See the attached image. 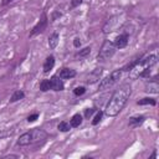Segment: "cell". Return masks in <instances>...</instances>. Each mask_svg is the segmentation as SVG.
<instances>
[{"label":"cell","instance_id":"cell-1","mask_svg":"<svg viewBox=\"0 0 159 159\" xmlns=\"http://www.w3.org/2000/svg\"><path fill=\"white\" fill-rule=\"evenodd\" d=\"M132 94V86L129 83H123L120 84L112 94V97L109 98L104 113L108 117H116L119 114V112L124 108L125 103L128 102L129 97Z\"/></svg>","mask_w":159,"mask_h":159},{"label":"cell","instance_id":"cell-2","mask_svg":"<svg viewBox=\"0 0 159 159\" xmlns=\"http://www.w3.org/2000/svg\"><path fill=\"white\" fill-rule=\"evenodd\" d=\"M157 62H158L157 55H149V56H145V57L137 58L134 66L129 70V77L132 80H135V78H139V77L148 78L149 73L152 71V67L155 66Z\"/></svg>","mask_w":159,"mask_h":159},{"label":"cell","instance_id":"cell-3","mask_svg":"<svg viewBox=\"0 0 159 159\" xmlns=\"http://www.w3.org/2000/svg\"><path fill=\"white\" fill-rule=\"evenodd\" d=\"M47 138V133L41 129V128H34L24 134H21L17 139V145L20 147H26L30 144H35L39 142H42Z\"/></svg>","mask_w":159,"mask_h":159},{"label":"cell","instance_id":"cell-4","mask_svg":"<svg viewBox=\"0 0 159 159\" xmlns=\"http://www.w3.org/2000/svg\"><path fill=\"white\" fill-rule=\"evenodd\" d=\"M127 21V17H125V14H118V15H114L112 17H109L106 24L103 25L102 27V31L103 34H111V32H114L117 31L118 29H120Z\"/></svg>","mask_w":159,"mask_h":159},{"label":"cell","instance_id":"cell-5","mask_svg":"<svg viewBox=\"0 0 159 159\" xmlns=\"http://www.w3.org/2000/svg\"><path fill=\"white\" fill-rule=\"evenodd\" d=\"M116 50H117V47H116L114 42L113 41H109V40H106L102 43V46L99 48V52L97 55L98 61H107V60L112 58L113 55L116 53Z\"/></svg>","mask_w":159,"mask_h":159},{"label":"cell","instance_id":"cell-6","mask_svg":"<svg viewBox=\"0 0 159 159\" xmlns=\"http://www.w3.org/2000/svg\"><path fill=\"white\" fill-rule=\"evenodd\" d=\"M122 73H123V70H122V68H117V70H114L113 72H111L106 78L101 80L99 86H98V89H99V91H104V89L111 88L114 83H117V82L119 81V78L122 77Z\"/></svg>","mask_w":159,"mask_h":159},{"label":"cell","instance_id":"cell-7","mask_svg":"<svg viewBox=\"0 0 159 159\" xmlns=\"http://www.w3.org/2000/svg\"><path fill=\"white\" fill-rule=\"evenodd\" d=\"M47 24H48L47 15H46V12H42L40 20L37 21V24L32 27V30H31V32H30V37H32V36H35V35H37V34L43 32V31L46 30V27H47Z\"/></svg>","mask_w":159,"mask_h":159},{"label":"cell","instance_id":"cell-8","mask_svg":"<svg viewBox=\"0 0 159 159\" xmlns=\"http://www.w3.org/2000/svg\"><path fill=\"white\" fill-rule=\"evenodd\" d=\"M102 72H103V70L99 67V68H94L92 72H89L88 75H87V77H86V83H88V84H93V83H96L97 81H99L101 80V76H102Z\"/></svg>","mask_w":159,"mask_h":159},{"label":"cell","instance_id":"cell-9","mask_svg":"<svg viewBox=\"0 0 159 159\" xmlns=\"http://www.w3.org/2000/svg\"><path fill=\"white\" fill-rule=\"evenodd\" d=\"M50 88L52 91H56V92H60V91H63L65 88V84L62 82V78L60 76H52L50 78Z\"/></svg>","mask_w":159,"mask_h":159},{"label":"cell","instance_id":"cell-10","mask_svg":"<svg viewBox=\"0 0 159 159\" xmlns=\"http://www.w3.org/2000/svg\"><path fill=\"white\" fill-rule=\"evenodd\" d=\"M145 92L148 93H153V94H157L159 93V83H158V80H157V76L152 80H149V82L145 83Z\"/></svg>","mask_w":159,"mask_h":159},{"label":"cell","instance_id":"cell-11","mask_svg":"<svg viewBox=\"0 0 159 159\" xmlns=\"http://www.w3.org/2000/svg\"><path fill=\"white\" fill-rule=\"evenodd\" d=\"M128 41H129L128 34H127V32H123V34H120L119 36H117L113 42H114V45H116L117 48H124V47L128 45Z\"/></svg>","mask_w":159,"mask_h":159},{"label":"cell","instance_id":"cell-12","mask_svg":"<svg viewBox=\"0 0 159 159\" xmlns=\"http://www.w3.org/2000/svg\"><path fill=\"white\" fill-rule=\"evenodd\" d=\"M58 76L62 80H70V78H73L76 76V71L73 68H70V67H63V68H61Z\"/></svg>","mask_w":159,"mask_h":159},{"label":"cell","instance_id":"cell-13","mask_svg":"<svg viewBox=\"0 0 159 159\" xmlns=\"http://www.w3.org/2000/svg\"><path fill=\"white\" fill-rule=\"evenodd\" d=\"M145 120V117L144 116H134V117H130L129 118V122H128V125L130 128H138L139 125H142Z\"/></svg>","mask_w":159,"mask_h":159},{"label":"cell","instance_id":"cell-14","mask_svg":"<svg viewBox=\"0 0 159 159\" xmlns=\"http://www.w3.org/2000/svg\"><path fill=\"white\" fill-rule=\"evenodd\" d=\"M53 66H55V56L50 55V56L46 57V60H45V62H43V66H42L43 73H48V72L53 68Z\"/></svg>","mask_w":159,"mask_h":159},{"label":"cell","instance_id":"cell-15","mask_svg":"<svg viewBox=\"0 0 159 159\" xmlns=\"http://www.w3.org/2000/svg\"><path fill=\"white\" fill-rule=\"evenodd\" d=\"M58 41H60V36H58V34H57V32L51 34V35L48 36V47H50L51 50L56 48V46L58 45Z\"/></svg>","mask_w":159,"mask_h":159},{"label":"cell","instance_id":"cell-16","mask_svg":"<svg viewBox=\"0 0 159 159\" xmlns=\"http://www.w3.org/2000/svg\"><path fill=\"white\" fill-rule=\"evenodd\" d=\"M82 116L80 114V113H76V114H73L72 116V118L70 119V125H71V128H77V127H80L81 124H82Z\"/></svg>","mask_w":159,"mask_h":159},{"label":"cell","instance_id":"cell-17","mask_svg":"<svg viewBox=\"0 0 159 159\" xmlns=\"http://www.w3.org/2000/svg\"><path fill=\"white\" fill-rule=\"evenodd\" d=\"M24 97H25V92L21 91V89H16V91H14V93L11 94V97H10V102H11V103L17 102V101L22 99Z\"/></svg>","mask_w":159,"mask_h":159},{"label":"cell","instance_id":"cell-18","mask_svg":"<svg viewBox=\"0 0 159 159\" xmlns=\"http://www.w3.org/2000/svg\"><path fill=\"white\" fill-rule=\"evenodd\" d=\"M137 104L139 106H145V104H150V106H155L157 104V101L154 98H149V97H145V98H142L137 102Z\"/></svg>","mask_w":159,"mask_h":159},{"label":"cell","instance_id":"cell-19","mask_svg":"<svg viewBox=\"0 0 159 159\" xmlns=\"http://www.w3.org/2000/svg\"><path fill=\"white\" fill-rule=\"evenodd\" d=\"M57 128H58V130H60V132H68V130L71 129V125H70V123H68V122L62 120V122H60V123H58Z\"/></svg>","mask_w":159,"mask_h":159},{"label":"cell","instance_id":"cell-20","mask_svg":"<svg viewBox=\"0 0 159 159\" xmlns=\"http://www.w3.org/2000/svg\"><path fill=\"white\" fill-rule=\"evenodd\" d=\"M50 80H42L41 83H40V91L42 92H47L50 91Z\"/></svg>","mask_w":159,"mask_h":159},{"label":"cell","instance_id":"cell-21","mask_svg":"<svg viewBox=\"0 0 159 159\" xmlns=\"http://www.w3.org/2000/svg\"><path fill=\"white\" fill-rule=\"evenodd\" d=\"M91 53V47H84L82 50H80L77 53H76V57H86Z\"/></svg>","mask_w":159,"mask_h":159},{"label":"cell","instance_id":"cell-22","mask_svg":"<svg viewBox=\"0 0 159 159\" xmlns=\"http://www.w3.org/2000/svg\"><path fill=\"white\" fill-rule=\"evenodd\" d=\"M102 117H103V112H102V111H98V112L96 113L93 120H92V124H93V125H97V124L102 120Z\"/></svg>","mask_w":159,"mask_h":159},{"label":"cell","instance_id":"cell-23","mask_svg":"<svg viewBox=\"0 0 159 159\" xmlns=\"http://www.w3.org/2000/svg\"><path fill=\"white\" fill-rule=\"evenodd\" d=\"M84 92H86V88H84L83 86L76 87V88L73 89V93H75V96H82V94H84Z\"/></svg>","mask_w":159,"mask_h":159},{"label":"cell","instance_id":"cell-24","mask_svg":"<svg viewBox=\"0 0 159 159\" xmlns=\"http://www.w3.org/2000/svg\"><path fill=\"white\" fill-rule=\"evenodd\" d=\"M94 112H96V109H94V108H87V109L84 111V117L88 119V118H89Z\"/></svg>","mask_w":159,"mask_h":159},{"label":"cell","instance_id":"cell-25","mask_svg":"<svg viewBox=\"0 0 159 159\" xmlns=\"http://www.w3.org/2000/svg\"><path fill=\"white\" fill-rule=\"evenodd\" d=\"M37 118H39V113H34V114H30V116L27 117V122H29V123H32V122H35Z\"/></svg>","mask_w":159,"mask_h":159},{"label":"cell","instance_id":"cell-26","mask_svg":"<svg viewBox=\"0 0 159 159\" xmlns=\"http://www.w3.org/2000/svg\"><path fill=\"white\" fill-rule=\"evenodd\" d=\"M82 4V0H71V7H77Z\"/></svg>","mask_w":159,"mask_h":159},{"label":"cell","instance_id":"cell-27","mask_svg":"<svg viewBox=\"0 0 159 159\" xmlns=\"http://www.w3.org/2000/svg\"><path fill=\"white\" fill-rule=\"evenodd\" d=\"M81 45H82V42H81V40H80L78 37H76V39L73 40V46L78 48V47H81Z\"/></svg>","mask_w":159,"mask_h":159},{"label":"cell","instance_id":"cell-28","mask_svg":"<svg viewBox=\"0 0 159 159\" xmlns=\"http://www.w3.org/2000/svg\"><path fill=\"white\" fill-rule=\"evenodd\" d=\"M61 15H62L61 12H56V14L52 16V21H55V20H56V17H58V16H61Z\"/></svg>","mask_w":159,"mask_h":159},{"label":"cell","instance_id":"cell-29","mask_svg":"<svg viewBox=\"0 0 159 159\" xmlns=\"http://www.w3.org/2000/svg\"><path fill=\"white\" fill-rule=\"evenodd\" d=\"M12 1H14V0H2V2H1V4H2V5H7V4L12 2Z\"/></svg>","mask_w":159,"mask_h":159},{"label":"cell","instance_id":"cell-30","mask_svg":"<svg viewBox=\"0 0 159 159\" xmlns=\"http://www.w3.org/2000/svg\"><path fill=\"white\" fill-rule=\"evenodd\" d=\"M4 158H19V155H14V154H11V155H5Z\"/></svg>","mask_w":159,"mask_h":159},{"label":"cell","instance_id":"cell-31","mask_svg":"<svg viewBox=\"0 0 159 159\" xmlns=\"http://www.w3.org/2000/svg\"><path fill=\"white\" fill-rule=\"evenodd\" d=\"M150 158H157V150H155V152H154V153L150 155Z\"/></svg>","mask_w":159,"mask_h":159},{"label":"cell","instance_id":"cell-32","mask_svg":"<svg viewBox=\"0 0 159 159\" xmlns=\"http://www.w3.org/2000/svg\"><path fill=\"white\" fill-rule=\"evenodd\" d=\"M4 135H6V133H2V132H0V138H1V137H4Z\"/></svg>","mask_w":159,"mask_h":159}]
</instances>
